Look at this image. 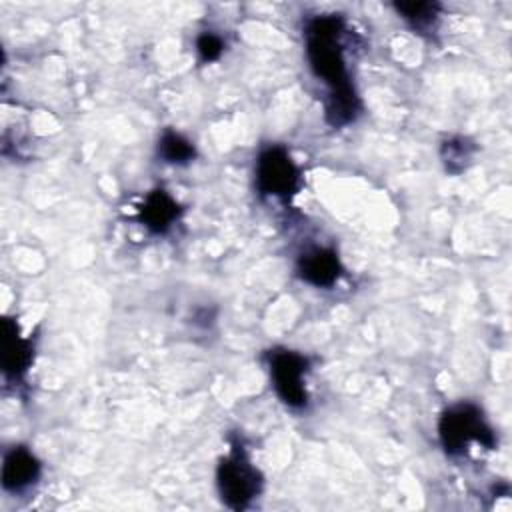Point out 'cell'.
I'll list each match as a JSON object with an SVG mask.
<instances>
[{"label":"cell","instance_id":"6da1fadb","mask_svg":"<svg viewBox=\"0 0 512 512\" xmlns=\"http://www.w3.org/2000/svg\"><path fill=\"white\" fill-rule=\"evenodd\" d=\"M344 32L346 24L336 14L314 16L304 28L310 68L328 86L326 120L334 128L350 124L360 112V98L346 68Z\"/></svg>","mask_w":512,"mask_h":512},{"label":"cell","instance_id":"7a4b0ae2","mask_svg":"<svg viewBox=\"0 0 512 512\" xmlns=\"http://www.w3.org/2000/svg\"><path fill=\"white\" fill-rule=\"evenodd\" d=\"M438 436H440L442 448L450 456L466 454L472 442H478L484 448L494 446L492 428L484 420L480 408L468 402L452 406L440 416Z\"/></svg>","mask_w":512,"mask_h":512},{"label":"cell","instance_id":"3957f363","mask_svg":"<svg viewBox=\"0 0 512 512\" xmlns=\"http://www.w3.org/2000/svg\"><path fill=\"white\" fill-rule=\"evenodd\" d=\"M216 484L222 502L232 510H244L258 496L262 476L252 466L242 446H234L216 468Z\"/></svg>","mask_w":512,"mask_h":512},{"label":"cell","instance_id":"277c9868","mask_svg":"<svg viewBox=\"0 0 512 512\" xmlns=\"http://www.w3.org/2000/svg\"><path fill=\"white\" fill-rule=\"evenodd\" d=\"M272 386L278 398L290 408H302L308 402L304 376L308 372V358L286 348L272 350L268 356Z\"/></svg>","mask_w":512,"mask_h":512},{"label":"cell","instance_id":"5b68a950","mask_svg":"<svg viewBox=\"0 0 512 512\" xmlns=\"http://www.w3.org/2000/svg\"><path fill=\"white\" fill-rule=\"evenodd\" d=\"M300 182V172L282 146H270L260 152L256 162V186L262 196L290 198Z\"/></svg>","mask_w":512,"mask_h":512},{"label":"cell","instance_id":"8992f818","mask_svg":"<svg viewBox=\"0 0 512 512\" xmlns=\"http://www.w3.org/2000/svg\"><path fill=\"white\" fill-rule=\"evenodd\" d=\"M298 276L316 286V288H330L342 274V264L338 254L332 248H310L306 250L296 264Z\"/></svg>","mask_w":512,"mask_h":512},{"label":"cell","instance_id":"52a82bcc","mask_svg":"<svg viewBox=\"0 0 512 512\" xmlns=\"http://www.w3.org/2000/svg\"><path fill=\"white\" fill-rule=\"evenodd\" d=\"M2 370L6 378L20 380L32 362V344L18 332V324L10 318L2 322Z\"/></svg>","mask_w":512,"mask_h":512},{"label":"cell","instance_id":"ba28073f","mask_svg":"<svg viewBox=\"0 0 512 512\" xmlns=\"http://www.w3.org/2000/svg\"><path fill=\"white\" fill-rule=\"evenodd\" d=\"M40 476L38 458L24 446H14L4 456L2 464V488L6 492H20L32 486Z\"/></svg>","mask_w":512,"mask_h":512},{"label":"cell","instance_id":"9c48e42d","mask_svg":"<svg viewBox=\"0 0 512 512\" xmlns=\"http://www.w3.org/2000/svg\"><path fill=\"white\" fill-rule=\"evenodd\" d=\"M182 214L180 204L162 188L152 190L138 210V220L152 234H164Z\"/></svg>","mask_w":512,"mask_h":512},{"label":"cell","instance_id":"30bf717a","mask_svg":"<svg viewBox=\"0 0 512 512\" xmlns=\"http://www.w3.org/2000/svg\"><path fill=\"white\" fill-rule=\"evenodd\" d=\"M158 156L170 164H188L196 156V148L182 134L166 130L158 140Z\"/></svg>","mask_w":512,"mask_h":512},{"label":"cell","instance_id":"8fae6325","mask_svg":"<svg viewBox=\"0 0 512 512\" xmlns=\"http://www.w3.org/2000/svg\"><path fill=\"white\" fill-rule=\"evenodd\" d=\"M394 8L406 22H410L418 30L430 28L436 22L440 10L436 2H396Z\"/></svg>","mask_w":512,"mask_h":512},{"label":"cell","instance_id":"7c38bea8","mask_svg":"<svg viewBox=\"0 0 512 512\" xmlns=\"http://www.w3.org/2000/svg\"><path fill=\"white\" fill-rule=\"evenodd\" d=\"M474 146L464 138H452L444 142L442 146V158L446 162V168L450 172H460L464 168V162L470 158Z\"/></svg>","mask_w":512,"mask_h":512},{"label":"cell","instance_id":"4fadbf2b","mask_svg":"<svg viewBox=\"0 0 512 512\" xmlns=\"http://www.w3.org/2000/svg\"><path fill=\"white\" fill-rule=\"evenodd\" d=\"M222 50H224L222 38L216 36V34H212V32H204V34H200L198 40H196V52H198V56H200L202 62H214V60H218L220 54H222Z\"/></svg>","mask_w":512,"mask_h":512}]
</instances>
